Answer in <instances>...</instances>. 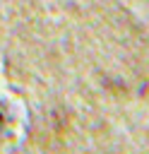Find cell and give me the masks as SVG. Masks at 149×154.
<instances>
[{
	"label": "cell",
	"mask_w": 149,
	"mask_h": 154,
	"mask_svg": "<svg viewBox=\"0 0 149 154\" xmlns=\"http://www.w3.org/2000/svg\"><path fill=\"white\" fill-rule=\"evenodd\" d=\"M0 125H2V116H0Z\"/></svg>",
	"instance_id": "6da1fadb"
}]
</instances>
